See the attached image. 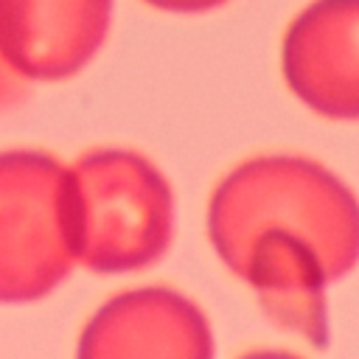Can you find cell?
<instances>
[{"label": "cell", "mask_w": 359, "mask_h": 359, "mask_svg": "<svg viewBox=\"0 0 359 359\" xmlns=\"http://www.w3.org/2000/svg\"><path fill=\"white\" fill-rule=\"evenodd\" d=\"M264 233L309 244L331 283L359 264V202L337 174L306 157L247 160L213 191L208 238L233 275Z\"/></svg>", "instance_id": "1"}, {"label": "cell", "mask_w": 359, "mask_h": 359, "mask_svg": "<svg viewBox=\"0 0 359 359\" xmlns=\"http://www.w3.org/2000/svg\"><path fill=\"white\" fill-rule=\"evenodd\" d=\"M65 236L76 264L121 275L157 264L174 238V194L140 154L101 149L65 177Z\"/></svg>", "instance_id": "2"}, {"label": "cell", "mask_w": 359, "mask_h": 359, "mask_svg": "<svg viewBox=\"0 0 359 359\" xmlns=\"http://www.w3.org/2000/svg\"><path fill=\"white\" fill-rule=\"evenodd\" d=\"M67 168L42 151H0V303L48 297L76 264L65 236Z\"/></svg>", "instance_id": "3"}, {"label": "cell", "mask_w": 359, "mask_h": 359, "mask_svg": "<svg viewBox=\"0 0 359 359\" xmlns=\"http://www.w3.org/2000/svg\"><path fill=\"white\" fill-rule=\"evenodd\" d=\"M73 359H216V334L188 294L137 286L93 311Z\"/></svg>", "instance_id": "4"}, {"label": "cell", "mask_w": 359, "mask_h": 359, "mask_svg": "<svg viewBox=\"0 0 359 359\" xmlns=\"http://www.w3.org/2000/svg\"><path fill=\"white\" fill-rule=\"evenodd\" d=\"M289 90L317 115L359 121V0H314L280 48Z\"/></svg>", "instance_id": "5"}, {"label": "cell", "mask_w": 359, "mask_h": 359, "mask_svg": "<svg viewBox=\"0 0 359 359\" xmlns=\"http://www.w3.org/2000/svg\"><path fill=\"white\" fill-rule=\"evenodd\" d=\"M112 0H0V56L34 81L79 73L104 45Z\"/></svg>", "instance_id": "6"}, {"label": "cell", "mask_w": 359, "mask_h": 359, "mask_svg": "<svg viewBox=\"0 0 359 359\" xmlns=\"http://www.w3.org/2000/svg\"><path fill=\"white\" fill-rule=\"evenodd\" d=\"M255 300L264 317L283 334H292L311 348H325L331 323H328V275L317 252L294 236L264 233L244 255L236 269Z\"/></svg>", "instance_id": "7"}, {"label": "cell", "mask_w": 359, "mask_h": 359, "mask_svg": "<svg viewBox=\"0 0 359 359\" xmlns=\"http://www.w3.org/2000/svg\"><path fill=\"white\" fill-rule=\"evenodd\" d=\"M28 93H31L28 79H22L20 73H14L8 67V62L0 56V112L20 107L28 98Z\"/></svg>", "instance_id": "8"}, {"label": "cell", "mask_w": 359, "mask_h": 359, "mask_svg": "<svg viewBox=\"0 0 359 359\" xmlns=\"http://www.w3.org/2000/svg\"><path fill=\"white\" fill-rule=\"evenodd\" d=\"M146 3L163 11H174V14H196V11H210L227 0H146Z\"/></svg>", "instance_id": "9"}, {"label": "cell", "mask_w": 359, "mask_h": 359, "mask_svg": "<svg viewBox=\"0 0 359 359\" xmlns=\"http://www.w3.org/2000/svg\"><path fill=\"white\" fill-rule=\"evenodd\" d=\"M238 359H306V356L294 353L289 348H252V351L241 353Z\"/></svg>", "instance_id": "10"}]
</instances>
